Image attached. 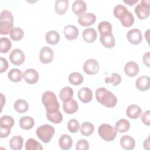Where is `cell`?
Masks as SVG:
<instances>
[{
	"mask_svg": "<svg viewBox=\"0 0 150 150\" xmlns=\"http://www.w3.org/2000/svg\"><path fill=\"white\" fill-rule=\"evenodd\" d=\"M96 97L98 103L107 107H113L117 103L116 96L104 87H100L96 90Z\"/></svg>",
	"mask_w": 150,
	"mask_h": 150,
	"instance_id": "cell-1",
	"label": "cell"
},
{
	"mask_svg": "<svg viewBox=\"0 0 150 150\" xmlns=\"http://www.w3.org/2000/svg\"><path fill=\"white\" fill-rule=\"evenodd\" d=\"M13 18L12 13L8 10H3L0 17V33L7 35L13 28Z\"/></svg>",
	"mask_w": 150,
	"mask_h": 150,
	"instance_id": "cell-2",
	"label": "cell"
},
{
	"mask_svg": "<svg viewBox=\"0 0 150 150\" xmlns=\"http://www.w3.org/2000/svg\"><path fill=\"white\" fill-rule=\"evenodd\" d=\"M42 101L46 111L59 109L60 108L59 103L55 94L51 91H46L43 93L42 97Z\"/></svg>",
	"mask_w": 150,
	"mask_h": 150,
	"instance_id": "cell-3",
	"label": "cell"
},
{
	"mask_svg": "<svg viewBox=\"0 0 150 150\" xmlns=\"http://www.w3.org/2000/svg\"><path fill=\"white\" fill-rule=\"evenodd\" d=\"M54 132V128L49 124H43L39 127L36 131L38 138L45 143H48L50 141Z\"/></svg>",
	"mask_w": 150,
	"mask_h": 150,
	"instance_id": "cell-4",
	"label": "cell"
},
{
	"mask_svg": "<svg viewBox=\"0 0 150 150\" xmlns=\"http://www.w3.org/2000/svg\"><path fill=\"white\" fill-rule=\"evenodd\" d=\"M117 132L115 128L107 124L100 125L98 129L99 136L105 141H113L117 135Z\"/></svg>",
	"mask_w": 150,
	"mask_h": 150,
	"instance_id": "cell-5",
	"label": "cell"
},
{
	"mask_svg": "<svg viewBox=\"0 0 150 150\" xmlns=\"http://www.w3.org/2000/svg\"><path fill=\"white\" fill-rule=\"evenodd\" d=\"M135 12L139 19H146L149 15V1H141L135 7Z\"/></svg>",
	"mask_w": 150,
	"mask_h": 150,
	"instance_id": "cell-6",
	"label": "cell"
},
{
	"mask_svg": "<svg viewBox=\"0 0 150 150\" xmlns=\"http://www.w3.org/2000/svg\"><path fill=\"white\" fill-rule=\"evenodd\" d=\"M100 66L98 61L94 59L87 60L83 64V70L87 74H94L99 70Z\"/></svg>",
	"mask_w": 150,
	"mask_h": 150,
	"instance_id": "cell-7",
	"label": "cell"
},
{
	"mask_svg": "<svg viewBox=\"0 0 150 150\" xmlns=\"http://www.w3.org/2000/svg\"><path fill=\"white\" fill-rule=\"evenodd\" d=\"M9 58L12 64L15 65H20L25 61V56L22 50L19 49H15L10 53Z\"/></svg>",
	"mask_w": 150,
	"mask_h": 150,
	"instance_id": "cell-8",
	"label": "cell"
},
{
	"mask_svg": "<svg viewBox=\"0 0 150 150\" xmlns=\"http://www.w3.org/2000/svg\"><path fill=\"white\" fill-rule=\"evenodd\" d=\"M54 57V53L53 50L48 47H43L39 53V59L40 62L43 64H48L53 60Z\"/></svg>",
	"mask_w": 150,
	"mask_h": 150,
	"instance_id": "cell-9",
	"label": "cell"
},
{
	"mask_svg": "<svg viewBox=\"0 0 150 150\" xmlns=\"http://www.w3.org/2000/svg\"><path fill=\"white\" fill-rule=\"evenodd\" d=\"M96 20L95 14L91 12L84 13L80 15L78 18L79 23L83 26H88L93 25Z\"/></svg>",
	"mask_w": 150,
	"mask_h": 150,
	"instance_id": "cell-10",
	"label": "cell"
},
{
	"mask_svg": "<svg viewBox=\"0 0 150 150\" xmlns=\"http://www.w3.org/2000/svg\"><path fill=\"white\" fill-rule=\"evenodd\" d=\"M127 38L131 43L135 45L139 44L142 40V33L138 29H132L128 31Z\"/></svg>",
	"mask_w": 150,
	"mask_h": 150,
	"instance_id": "cell-11",
	"label": "cell"
},
{
	"mask_svg": "<svg viewBox=\"0 0 150 150\" xmlns=\"http://www.w3.org/2000/svg\"><path fill=\"white\" fill-rule=\"evenodd\" d=\"M124 27H130L134 23V17L133 15L127 10L123 12L118 17V18Z\"/></svg>",
	"mask_w": 150,
	"mask_h": 150,
	"instance_id": "cell-12",
	"label": "cell"
},
{
	"mask_svg": "<svg viewBox=\"0 0 150 150\" xmlns=\"http://www.w3.org/2000/svg\"><path fill=\"white\" fill-rule=\"evenodd\" d=\"M78 97L83 103H88L93 99V92L88 87H82L78 91Z\"/></svg>",
	"mask_w": 150,
	"mask_h": 150,
	"instance_id": "cell-13",
	"label": "cell"
},
{
	"mask_svg": "<svg viewBox=\"0 0 150 150\" xmlns=\"http://www.w3.org/2000/svg\"><path fill=\"white\" fill-rule=\"evenodd\" d=\"M23 78L29 84L36 83L39 78L38 71L33 69H28L25 70L23 73Z\"/></svg>",
	"mask_w": 150,
	"mask_h": 150,
	"instance_id": "cell-14",
	"label": "cell"
},
{
	"mask_svg": "<svg viewBox=\"0 0 150 150\" xmlns=\"http://www.w3.org/2000/svg\"><path fill=\"white\" fill-rule=\"evenodd\" d=\"M64 35L65 37L70 40H73L78 37L79 29L78 28L73 25H68L64 28Z\"/></svg>",
	"mask_w": 150,
	"mask_h": 150,
	"instance_id": "cell-15",
	"label": "cell"
},
{
	"mask_svg": "<svg viewBox=\"0 0 150 150\" xmlns=\"http://www.w3.org/2000/svg\"><path fill=\"white\" fill-rule=\"evenodd\" d=\"M46 117L50 121L54 124H59L63 120V115L59 109L46 111Z\"/></svg>",
	"mask_w": 150,
	"mask_h": 150,
	"instance_id": "cell-16",
	"label": "cell"
},
{
	"mask_svg": "<svg viewBox=\"0 0 150 150\" xmlns=\"http://www.w3.org/2000/svg\"><path fill=\"white\" fill-rule=\"evenodd\" d=\"M135 85L139 90L142 91H146L150 87V79L147 76H142L137 79Z\"/></svg>",
	"mask_w": 150,
	"mask_h": 150,
	"instance_id": "cell-17",
	"label": "cell"
},
{
	"mask_svg": "<svg viewBox=\"0 0 150 150\" xmlns=\"http://www.w3.org/2000/svg\"><path fill=\"white\" fill-rule=\"evenodd\" d=\"M120 144L123 149L131 150L135 146V141L132 137L128 135H125L121 138Z\"/></svg>",
	"mask_w": 150,
	"mask_h": 150,
	"instance_id": "cell-18",
	"label": "cell"
},
{
	"mask_svg": "<svg viewBox=\"0 0 150 150\" xmlns=\"http://www.w3.org/2000/svg\"><path fill=\"white\" fill-rule=\"evenodd\" d=\"M124 72L129 77H134L139 72V66L134 62H129L124 66Z\"/></svg>",
	"mask_w": 150,
	"mask_h": 150,
	"instance_id": "cell-19",
	"label": "cell"
},
{
	"mask_svg": "<svg viewBox=\"0 0 150 150\" xmlns=\"http://www.w3.org/2000/svg\"><path fill=\"white\" fill-rule=\"evenodd\" d=\"M126 113L129 118L132 119H137L141 116L142 109L139 106L136 104H131L128 107Z\"/></svg>",
	"mask_w": 150,
	"mask_h": 150,
	"instance_id": "cell-20",
	"label": "cell"
},
{
	"mask_svg": "<svg viewBox=\"0 0 150 150\" xmlns=\"http://www.w3.org/2000/svg\"><path fill=\"white\" fill-rule=\"evenodd\" d=\"M78 108V103L74 99H71L67 102H64L63 104V110L66 114H72L75 113L77 111Z\"/></svg>",
	"mask_w": 150,
	"mask_h": 150,
	"instance_id": "cell-21",
	"label": "cell"
},
{
	"mask_svg": "<svg viewBox=\"0 0 150 150\" xmlns=\"http://www.w3.org/2000/svg\"><path fill=\"white\" fill-rule=\"evenodd\" d=\"M73 12L78 16L85 13L87 10L86 3L82 0H76L74 1L72 5Z\"/></svg>",
	"mask_w": 150,
	"mask_h": 150,
	"instance_id": "cell-22",
	"label": "cell"
},
{
	"mask_svg": "<svg viewBox=\"0 0 150 150\" xmlns=\"http://www.w3.org/2000/svg\"><path fill=\"white\" fill-rule=\"evenodd\" d=\"M82 36L84 40L86 42L93 43L96 40L97 34L94 29L90 28L84 29L83 31Z\"/></svg>",
	"mask_w": 150,
	"mask_h": 150,
	"instance_id": "cell-23",
	"label": "cell"
},
{
	"mask_svg": "<svg viewBox=\"0 0 150 150\" xmlns=\"http://www.w3.org/2000/svg\"><path fill=\"white\" fill-rule=\"evenodd\" d=\"M59 145L61 149L67 150L71 148L73 140L70 136L67 134L62 135L59 139Z\"/></svg>",
	"mask_w": 150,
	"mask_h": 150,
	"instance_id": "cell-24",
	"label": "cell"
},
{
	"mask_svg": "<svg viewBox=\"0 0 150 150\" xmlns=\"http://www.w3.org/2000/svg\"><path fill=\"white\" fill-rule=\"evenodd\" d=\"M100 40L101 44L107 48H112L115 44L114 37L112 33L107 35H100Z\"/></svg>",
	"mask_w": 150,
	"mask_h": 150,
	"instance_id": "cell-25",
	"label": "cell"
},
{
	"mask_svg": "<svg viewBox=\"0 0 150 150\" xmlns=\"http://www.w3.org/2000/svg\"><path fill=\"white\" fill-rule=\"evenodd\" d=\"M73 96V89L68 86L62 88L59 92V97L60 100L63 102H67L71 99Z\"/></svg>",
	"mask_w": 150,
	"mask_h": 150,
	"instance_id": "cell-26",
	"label": "cell"
},
{
	"mask_svg": "<svg viewBox=\"0 0 150 150\" xmlns=\"http://www.w3.org/2000/svg\"><path fill=\"white\" fill-rule=\"evenodd\" d=\"M69 1L67 0H57L54 3V9L57 13L63 15L67 10Z\"/></svg>",
	"mask_w": 150,
	"mask_h": 150,
	"instance_id": "cell-27",
	"label": "cell"
},
{
	"mask_svg": "<svg viewBox=\"0 0 150 150\" xmlns=\"http://www.w3.org/2000/svg\"><path fill=\"white\" fill-rule=\"evenodd\" d=\"M45 40L47 43L55 45L59 42L60 35L57 31L50 30L46 33Z\"/></svg>",
	"mask_w": 150,
	"mask_h": 150,
	"instance_id": "cell-28",
	"label": "cell"
},
{
	"mask_svg": "<svg viewBox=\"0 0 150 150\" xmlns=\"http://www.w3.org/2000/svg\"><path fill=\"white\" fill-rule=\"evenodd\" d=\"M35 121L33 118L29 116H24L19 120V126L23 129H30L33 128Z\"/></svg>",
	"mask_w": 150,
	"mask_h": 150,
	"instance_id": "cell-29",
	"label": "cell"
},
{
	"mask_svg": "<svg viewBox=\"0 0 150 150\" xmlns=\"http://www.w3.org/2000/svg\"><path fill=\"white\" fill-rule=\"evenodd\" d=\"M100 35H107L112 33V25L107 21H102L98 25Z\"/></svg>",
	"mask_w": 150,
	"mask_h": 150,
	"instance_id": "cell-30",
	"label": "cell"
},
{
	"mask_svg": "<svg viewBox=\"0 0 150 150\" xmlns=\"http://www.w3.org/2000/svg\"><path fill=\"white\" fill-rule=\"evenodd\" d=\"M130 128V123L126 119L119 120L115 125V128L117 132L123 133L127 131Z\"/></svg>",
	"mask_w": 150,
	"mask_h": 150,
	"instance_id": "cell-31",
	"label": "cell"
},
{
	"mask_svg": "<svg viewBox=\"0 0 150 150\" xmlns=\"http://www.w3.org/2000/svg\"><path fill=\"white\" fill-rule=\"evenodd\" d=\"M23 140L21 136H14L9 141L10 148L13 150H20L22 148Z\"/></svg>",
	"mask_w": 150,
	"mask_h": 150,
	"instance_id": "cell-32",
	"label": "cell"
},
{
	"mask_svg": "<svg viewBox=\"0 0 150 150\" xmlns=\"http://www.w3.org/2000/svg\"><path fill=\"white\" fill-rule=\"evenodd\" d=\"M8 77L13 82H19L23 77V74L19 69H12L8 73Z\"/></svg>",
	"mask_w": 150,
	"mask_h": 150,
	"instance_id": "cell-33",
	"label": "cell"
},
{
	"mask_svg": "<svg viewBox=\"0 0 150 150\" xmlns=\"http://www.w3.org/2000/svg\"><path fill=\"white\" fill-rule=\"evenodd\" d=\"M14 109L19 113H23L29 109L28 103L24 100L18 99L14 103Z\"/></svg>",
	"mask_w": 150,
	"mask_h": 150,
	"instance_id": "cell-34",
	"label": "cell"
},
{
	"mask_svg": "<svg viewBox=\"0 0 150 150\" xmlns=\"http://www.w3.org/2000/svg\"><path fill=\"white\" fill-rule=\"evenodd\" d=\"M94 130V127L92 123L84 122L80 126V132L83 135L88 137L91 135Z\"/></svg>",
	"mask_w": 150,
	"mask_h": 150,
	"instance_id": "cell-35",
	"label": "cell"
},
{
	"mask_svg": "<svg viewBox=\"0 0 150 150\" xmlns=\"http://www.w3.org/2000/svg\"><path fill=\"white\" fill-rule=\"evenodd\" d=\"M26 150H42L43 147L40 142L33 138L28 139L25 143Z\"/></svg>",
	"mask_w": 150,
	"mask_h": 150,
	"instance_id": "cell-36",
	"label": "cell"
},
{
	"mask_svg": "<svg viewBox=\"0 0 150 150\" xmlns=\"http://www.w3.org/2000/svg\"><path fill=\"white\" fill-rule=\"evenodd\" d=\"M69 81L73 85L78 86L83 81V76L79 72H73L69 76Z\"/></svg>",
	"mask_w": 150,
	"mask_h": 150,
	"instance_id": "cell-37",
	"label": "cell"
},
{
	"mask_svg": "<svg viewBox=\"0 0 150 150\" xmlns=\"http://www.w3.org/2000/svg\"><path fill=\"white\" fill-rule=\"evenodd\" d=\"M9 35L12 40L14 41H18L23 38L24 35V32L21 28L15 27L10 32Z\"/></svg>",
	"mask_w": 150,
	"mask_h": 150,
	"instance_id": "cell-38",
	"label": "cell"
},
{
	"mask_svg": "<svg viewBox=\"0 0 150 150\" xmlns=\"http://www.w3.org/2000/svg\"><path fill=\"white\" fill-rule=\"evenodd\" d=\"M14 123L13 118L9 115H4L0 119V127L11 128Z\"/></svg>",
	"mask_w": 150,
	"mask_h": 150,
	"instance_id": "cell-39",
	"label": "cell"
},
{
	"mask_svg": "<svg viewBox=\"0 0 150 150\" xmlns=\"http://www.w3.org/2000/svg\"><path fill=\"white\" fill-rule=\"evenodd\" d=\"M11 40L6 38H1L0 39V51L2 53H7L11 48Z\"/></svg>",
	"mask_w": 150,
	"mask_h": 150,
	"instance_id": "cell-40",
	"label": "cell"
},
{
	"mask_svg": "<svg viewBox=\"0 0 150 150\" xmlns=\"http://www.w3.org/2000/svg\"><path fill=\"white\" fill-rule=\"evenodd\" d=\"M121 81V77L120 74L113 73L110 77H106L105 78V82L106 83H111L113 86L119 84Z\"/></svg>",
	"mask_w": 150,
	"mask_h": 150,
	"instance_id": "cell-41",
	"label": "cell"
},
{
	"mask_svg": "<svg viewBox=\"0 0 150 150\" xmlns=\"http://www.w3.org/2000/svg\"><path fill=\"white\" fill-rule=\"evenodd\" d=\"M80 128L79 121L76 119H71L67 123V128L71 133H76Z\"/></svg>",
	"mask_w": 150,
	"mask_h": 150,
	"instance_id": "cell-42",
	"label": "cell"
},
{
	"mask_svg": "<svg viewBox=\"0 0 150 150\" xmlns=\"http://www.w3.org/2000/svg\"><path fill=\"white\" fill-rule=\"evenodd\" d=\"M89 148V144L86 139H80L76 144L77 150H87Z\"/></svg>",
	"mask_w": 150,
	"mask_h": 150,
	"instance_id": "cell-43",
	"label": "cell"
},
{
	"mask_svg": "<svg viewBox=\"0 0 150 150\" xmlns=\"http://www.w3.org/2000/svg\"><path fill=\"white\" fill-rule=\"evenodd\" d=\"M127 9V8L123 5L121 4H118L117 5H116L114 8V16L117 18H118V17L120 16V15L125 11H126Z\"/></svg>",
	"mask_w": 150,
	"mask_h": 150,
	"instance_id": "cell-44",
	"label": "cell"
},
{
	"mask_svg": "<svg viewBox=\"0 0 150 150\" xmlns=\"http://www.w3.org/2000/svg\"><path fill=\"white\" fill-rule=\"evenodd\" d=\"M149 117H150V111L149 110L145 111L141 116V120L142 122L148 126L149 125Z\"/></svg>",
	"mask_w": 150,
	"mask_h": 150,
	"instance_id": "cell-45",
	"label": "cell"
},
{
	"mask_svg": "<svg viewBox=\"0 0 150 150\" xmlns=\"http://www.w3.org/2000/svg\"><path fill=\"white\" fill-rule=\"evenodd\" d=\"M11 133V128L0 127V137L1 138L8 137Z\"/></svg>",
	"mask_w": 150,
	"mask_h": 150,
	"instance_id": "cell-46",
	"label": "cell"
},
{
	"mask_svg": "<svg viewBox=\"0 0 150 150\" xmlns=\"http://www.w3.org/2000/svg\"><path fill=\"white\" fill-rule=\"evenodd\" d=\"M0 63H1V70L0 72L3 73L6 70L8 67V63L5 58L1 57L0 58Z\"/></svg>",
	"mask_w": 150,
	"mask_h": 150,
	"instance_id": "cell-47",
	"label": "cell"
},
{
	"mask_svg": "<svg viewBox=\"0 0 150 150\" xmlns=\"http://www.w3.org/2000/svg\"><path fill=\"white\" fill-rule=\"evenodd\" d=\"M149 55H150V53L149 52H148L146 53H145L144 56H143V62L147 66V67H149V61H150V59H149Z\"/></svg>",
	"mask_w": 150,
	"mask_h": 150,
	"instance_id": "cell-48",
	"label": "cell"
},
{
	"mask_svg": "<svg viewBox=\"0 0 150 150\" xmlns=\"http://www.w3.org/2000/svg\"><path fill=\"white\" fill-rule=\"evenodd\" d=\"M138 1V0H124V2L129 6H132L134 5Z\"/></svg>",
	"mask_w": 150,
	"mask_h": 150,
	"instance_id": "cell-49",
	"label": "cell"
},
{
	"mask_svg": "<svg viewBox=\"0 0 150 150\" xmlns=\"http://www.w3.org/2000/svg\"><path fill=\"white\" fill-rule=\"evenodd\" d=\"M149 137H148L146 138V139L145 140V141L144 142V148L145 149H149Z\"/></svg>",
	"mask_w": 150,
	"mask_h": 150,
	"instance_id": "cell-50",
	"label": "cell"
}]
</instances>
